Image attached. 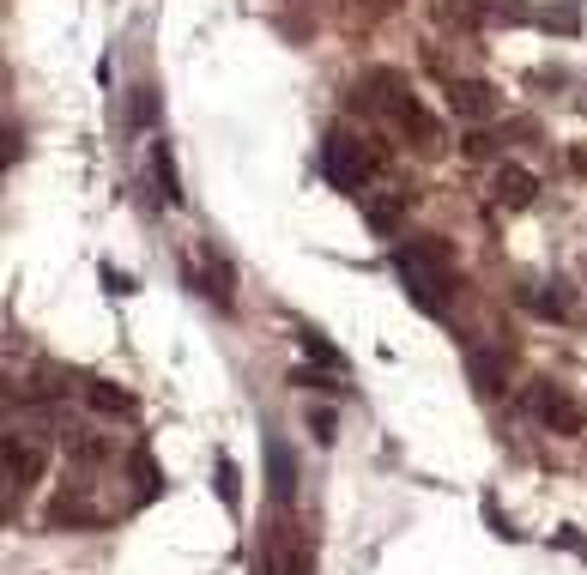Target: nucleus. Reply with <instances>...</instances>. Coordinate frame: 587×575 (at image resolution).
I'll return each instance as SVG.
<instances>
[{"label": "nucleus", "instance_id": "5", "mask_svg": "<svg viewBox=\"0 0 587 575\" xmlns=\"http://www.w3.org/2000/svg\"><path fill=\"white\" fill-rule=\"evenodd\" d=\"M491 195H496V207L521 212V207H533L539 176H533V171H521V164H503V171H496V183H491Z\"/></svg>", "mask_w": 587, "mask_h": 575}, {"label": "nucleus", "instance_id": "4", "mask_svg": "<svg viewBox=\"0 0 587 575\" xmlns=\"http://www.w3.org/2000/svg\"><path fill=\"white\" fill-rule=\"evenodd\" d=\"M527 412H533L539 424H551V431H563V436H582V431H587L582 406H575L563 388H551V382H539V388L527 394Z\"/></svg>", "mask_w": 587, "mask_h": 575}, {"label": "nucleus", "instance_id": "3", "mask_svg": "<svg viewBox=\"0 0 587 575\" xmlns=\"http://www.w3.org/2000/svg\"><path fill=\"white\" fill-rule=\"evenodd\" d=\"M369 85H376V92H388V116L400 121V128L412 133L418 145H424V152H443V128H436V116H431L424 104H418L412 92H406L400 79H394V73H376Z\"/></svg>", "mask_w": 587, "mask_h": 575}, {"label": "nucleus", "instance_id": "27", "mask_svg": "<svg viewBox=\"0 0 587 575\" xmlns=\"http://www.w3.org/2000/svg\"><path fill=\"white\" fill-rule=\"evenodd\" d=\"M255 575H273V563H255Z\"/></svg>", "mask_w": 587, "mask_h": 575}, {"label": "nucleus", "instance_id": "19", "mask_svg": "<svg viewBox=\"0 0 587 575\" xmlns=\"http://www.w3.org/2000/svg\"><path fill=\"white\" fill-rule=\"evenodd\" d=\"M219 497H224V509H243V491H236V460L231 455L219 460Z\"/></svg>", "mask_w": 587, "mask_h": 575}, {"label": "nucleus", "instance_id": "8", "mask_svg": "<svg viewBox=\"0 0 587 575\" xmlns=\"http://www.w3.org/2000/svg\"><path fill=\"white\" fill-rule=\"evenodd\" d=\"M85 400H92V412H104V419H128V412H133V394L116 388V382H92Z\"/></svg>", "mask_w": 587, "mask_h": 575}, {"label": "nucleus", "instance_id": "17", "mask_svg": "<svg viewBox=\"0 0 587 575\" xmlns=\"http://www.w3.org/2000/svg\"><path fill=\"white\" fill-rule=\"evenodd\" d=\"M545 31H557V37H575L582 31V7H545V13H533Z\"/></svg>", "mask_w": 587, "mask_h": 575}, {"label": "nucleus", "instance_id": "25", "mask_svg": "<svg viewBox=\"0 0 587 575\" xmlns=\"http://www.w3.org/2000/svg\"><path fill=\"white\" fill-rule=\"evenodd\" d=\"M104 285L116 291V297H128V291H133V279H128V273H116V267H109V273H104Z\"/></svg>", "mask_w": 587, "mask_h": 575}, {"label": "nucleus", "instance_id": "26", "mask_svg": "<svg viewBox=\"0 0 587 575\" xmlns=\"http://www.w3.org/2000/svg\"><path fill=\"white\" fill-rule=\"evenodd\" d=\"M133 121H152V92H133Z\"/></svg>", "mask_w": 587, "mask_h": 575}, {"label": "nucleus", "instance_id": "9", "mask_svg": "<svg viewBox=\"0 0 587 575\" xmlns=\"http://www.w3.org/2000/svg\"><path fill=\"white\" fill-rule=\"evenodd\" d=\"M297 345H303V357H309V364L333 369V376L345 369V352H340L333 340H327V333H315V327H303V333H297Z\"/></svg>", "mask_w": 587, "mask_h": 575}, {"label": "nucleus", "instance_id": "21", "mask_svg": "<svg viewBox=\"0 0 587 575\" xmlns=\"http://www.w3.org/2000/svg\"><path fill=\"white\" fill-rule=\"evenodd\" d=\"M291 388H321V394H345L340 382H333V369H327V376H321V369H297V376H291Z\"/></svg>", "mask_w": 587, "mask_h": 575}, {"label": "nucleus", "instance_id": "11", "mask_svg": "<svg viewBox=\"0 0 587 575\" xmlns=\"http://www.w3.org/2000/svg\"><path fill=\"white\" fill-rule=\"evenodd\" d=\"M37 472H43V448H31V443H19V436H13V443H7V479L31 484Z\"/></svg>", "mask_w": 587, "mask_h": 575}, {"label": "nucleus", "instance_id": "24", "mask_svg": "<svg viewBox=\"0 0 587 575\" xmlns=\"http://www.w3.org/2000/svg\"><path fill=\"white\" fill-rule=\"evenodd\" d=\"M460 152H467V157H491V140H484V133H467V145H460Z\"/></svg>", "mask_w": 587, "mask_h": 575}, {"label": "nucleus", "instance_id": "20", "mask_svg": "<svg viewBox=\"0 0 587 575\" xmlns=\"http://www.w3.org/2000/svg\"><path fill=\"white\" fill-rule=\"evenodd\" d=\"M479 19H503V25H515V19H527L521 0H479Z\"/></svg>", "mask_w": 587, "mask_h": 575}, {"label": "nucleus", "instance_id": "22", "mask_svg": "<svg viewBox=\"0 0 587 575\" xmlns=\"http://www.w3.org/2000/svg\"><path fill=\"white\" fill-rule=\"evenodd\" d=\"M527 309H533V315H551V321H563V297H545V291H527Z\"/></svg>", "mask_w": 587, "mask_h": 575}, {"label": "nucleus", "instance_id": "13", "mask_svg": "<svg viewBox=\"0 0 587 575\" xmlns=\"http://www.w3.org/2000/svg\"><path fill=\"white\" fill-rule=\"evenodd\" d=\"M400 212H406V195H388V200H369L364 219H369V231H376V236H388L394 224H400Z\"/></svg>", "mask_w": 587, "mask_h": 575}, {"label": "nucleus", "instance_id": "12", "mask_svg": "<svg viewBox=\"0 0 587 575\" xmlns=\"http://www.w3.org/2000/svg\"><path fill=\"white\" fill-rule=\"evenodd\" d=\"M467 376H472V388H479V394H496V388H503V364H496L491 352H472L467 357Z\"/></svg>", "mask_w": 587, "mask_h": 575}, {"label": "nucleus", "instance_id": "1", "mask_svg": "<svg viewBox=\"0 0 587 575\" xmlns=\"http://www.w3.org/2000/svg\"><path fill=\"white\" fill-rule=\"evenodd\" d=\"M394 267H400L406 291L424 315H443V291H448V243L443 236H424V243H406L394 249Z\"/></svg>", "mask_w": 587, "mask_h": 575}, {"label": "nucleus", "instance_id": "10", "mask_svg": "<svg viewBox=\"0 0 587 575\" xmlns=\"http://www.w3.org/2000/svg\"><path fill=\"white\" fill-rule=\"evenodd\" d=\"M152 176H157V188H164V200H171V207H183V176H176V157H171V145L157 140L152 145Z\"/></svg>", "mask_w": 587, "mask_h": 575}, {"label": "nucleus", "instance_id": "23", "mask_svg": "<svg viewBox=\"0 0 587 575\" xmlns=\"http://www.w3.org/2000/svg\"><path fill=\"white\" fill-rule=\"evenodd\" d=\"M73 455H79V460H104V455H109V448H104V443H97V436H79V443H73Z\"/></svg>", "mask_w": 587, "mask_h": 575}, {"label": "nucleus", "instance_id": "15", "mask_svg": "<svg viewBox=\"0 0 587 575\" xmlns=\"http://www.w3.org/2000/svg\"><path fill=\"white\" fill-rule=\"evenodd\" d=\"M133 484H140V497H157V491H164V472H157V460L145 455V448H133Z\"/></svg>", "mask_w": 587, "mask_h": 575}, {"label": "nucleus", "instance_id": "2", "mask_svg": "<svg viewBox=\"0 0 587 575\" xmlns=\"http://www.w3.org/2000/svg\"><path fill=\"white\" fill-rule=\"evenodd\" d=\"M321 171H327V183H333V188H345V195H364L369 171H376V157H369L364 140H352V133H327Z\"/></svg>", "mask_w": 587, "mask_h": 575}, {"label": "nucleus", "instance_id": "18", "mask_svg": "<svg viewBox=\"0 0 587 575\" xmlns=\"http://www.w3.org/2000/svg\"><path fill=\"white\" fill-rule=\"evenodd\" d=\"M49 521H55V527H67V521H97V509H92L85 497H55Z\"/></svg>", "mask_w": 587, "mask_h": 575}, {"label": "nucleus", "instance_id": "14", "mask_svg": "<svg viewBox=\"0 0 587 575\" xmlns=\"http://www.w3.org/2000/svg\"><path fill=\"white\" fill-rule=\"evenodd\" d=\"M207 297L219 303V309H231V267H224V255L207 249Z\"/></svg>", "mask_w": 587, "mask_h": 575}, {"label": "nucleus", "instance_id": "7", "mask_svg": "<svg viewBox=\"0 0 587 575\" xmlns=\"http://www.w3.org/2000/svg\"><path fill=\"white\" fill-rule=\"evenodd\" d=\"M267 479H273V497L279 503L297 497V460H291V448L279 443V436H267Z\"/></svg>", "mask_w": 587, "mask_h": 575}, {"label": "nucleus", "instance_id": "16", "mask_svg": "<svg viewBox=\"0 0 587 575\" xmlns=\"http://www.w3.org/2000/svg\"><path fill=\"white\" fill-rule=\"evenodd\" d=\"M273 575H315V558H309V545H303V539H291V545L279 551Z\"/></svg>", "mask_w": 587, "mask_h": 575}, {"label": "nucleus", "instance_id": "6", "mask_svg": "<svg viewBox=\"0 0 587 575\" xmlns=\"http://www.w3.org/2000/svg\"><path fill=\"white\" fill-rule=\"evenodd\" d=\"M448 104H455V116L484 121V116L496 109V92L484 85V79H455V85H448Z\"/></svg>", "mask_w": 587, "mask_h": 575}]
</instances>
